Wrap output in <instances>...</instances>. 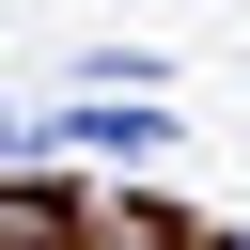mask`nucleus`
Masks as SVG:
<instances>
[{"mask_svg": "<svg viewBox=\"0 0 250 250\" xmlns=\"http://www.w3.org/2000/svg\"><path fill=\"white\" fill-rule=\"evenodd\" d=\"M0 156H31V109H16V94H0Z\"/></svg>", "mask_w": 250, "mask_h": 250, "instance_id": "f03ea898", "label": "nucleus"}, {"mask_svg": "<svg viewBox=\"0 0 250 250\" xmlns=\"http://www.w3.org/2000/svg\"><path fill=\"white\" fill-rule=\"evenodd\" d=\"M188 125H172V94H62V109H31V156H109V172H156Z\"/></svg>", "mask_w": 250, "mask_h": 250, "instance_id": "f257e3e1", "label": "nucleus"}]
</instances>
